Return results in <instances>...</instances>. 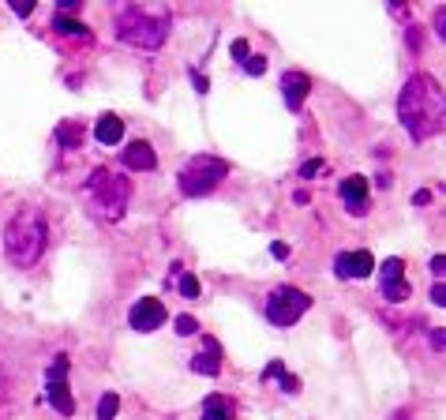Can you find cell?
<instances>
[{
    "label": "cell",
    "mask_w": 446,
    "mask_h": 420,
    "mask_svg": "<svg viewBox=\"0 0 446 420\" xmlns=\"http://www.w3.org/2000/svg\"><path fill=\"white\" fill-rule=\"evenodd\" d=\"M398 116H401L405 131H409L416 143L439 136L442 124H446V94H442V87L431 75H413L409 83L401 87V94H398Z\"/></svg>",
    "instance_id": "cell-1"
},
{
    "label": "cell",
    "mask_w": 446,
    "mask_h": 420,
    "mask_svg": "<svg viewBox=\"0 0 446 420\" xmlns=\"http://www.w3.org/2000/svg\"><path fill=\"white\" fill-rule=\"evenodd\" d=\"M49 244V226L42 218V210H19L11 218V226L4 233V252L16 267H34L38 259L45 255Z\"/></svg>",
    "instance_id": "cell-2"
},
{
    "label": "cell",
    "mask_w": 446,
    "mask_h": 420,
    "mask_svg": "<svg viewBox=\"0 0 446 420\" xmlns=\"http://www.w3.org/2000/svg\"><path fill=\"white\" fill-rule=\"evenodd\" d=\"M83 199L98 218L116 221V218H124V210H128V180L121 173H113V169H94L87 180V188H83Z\"/></svg>",
    "instance_id": "cell-3"
},
{
    "label": "cell",
    "mask_w": 446,
    "mask_h": 420,
    "mask_svg": "<svg viewBox=\"0 0 446 420\" xmlns=\"http://www.w3.org/2000/svg\"><path fill=\"white\" fill-rule=\"evenodd\" d=\"M169 34V19L165 16H150L143 8H124L116 16V38L135 49H157Z\"/></svg>",
    "instance_id": "cell-4"
},
{
    "label": "cell",
    "mask_w": 446,
    "mask_h": 420,
    "mask_svg": "<svg viewBox=\"0 0 446 420\" xmlns=\"http://www.w3.org/2000/svg\"><path fill=\"white\" fill-rule=\"evenodd\" d=\"M229 177V162H221L214 154H195L188 165L180 169V192L188 199H199V195H210L221 180Z\"/></svg>",
    "instance_id": "cell-5"
},
{
    "label": "cell",
    "mask_w": 446,
    "mask_h": 420,
    "mask_svg": "<svg viewBox=\"0 0 446 420\" xmlns=\"http://www.w3.org/2000/svg\"><path fill=\"white\" fill-rule=\"evenodd\" d=\"M308 304H311L308 293H300L293 285H281V289H274L270 300H267V319L274 326H293L300 315L308 311Z\"/></svg>",
    "instance_id": "cell-6"
},
{
    "label": "cell",
    "mask_w": 446,
    "mask_h": 420,
    "mask_svg": "<svg viewBox=\"0 0 446 420\" xmlns=\"http://www.w3.org/2000/svg\"><path fill=\"white\" fill-rule=\"evenodd\" d=\"M169 319V311H165V304L162 300H154V297H143V300H135L131 304V311H128V323H131V331H139V334H150V331H157Z\"/></svg>",
    "instance_id": "cell-7"
},
{
    "label": "cell",
    "mask_w": 446,
    "mask_h": 420,
    "mask_svg": "<svg viewBox=\"0 0 446 420\" xmlns=\"http://www.w3.org/2000/svg\"><path fill=\"white\" fill-rule=\"evenodd\" d=\"M341 203L349 206V214H367V180L364 177H345L341 180Z\"/></svg>",
    "instance_id": "cell-8"
},
{
    "label": "cell",
    "mask_w": 446,
    "mask_h": 420,
    "mask_svg": "<svg viewBox=\"0 0 446 420\" xmlns=\"http://www.w3.org/2000/svg\"><path fill=\"white\" fill-rule=\"evenodd\" d=\"M121 158H124V165H128V169H135V173H150V169L157 165V154H154V147H150L147 139L128 143Z\"/></svg>",
    "instance_id": "cell-9"
},
{
    "label": "cell",
    "mask_w": 446,
    "mask_h": 420,
    "mask_svg": "<svg viewBox=\"0 0 446 420\" xmlns=\"http://www.w3.org/2000/svg\"><path fill=\"white\" fill-rule=\"evenodd\" d=\"M191 372H199V375H218L221 372V346L214 338H203V349L195 353Z\"/></svg>",
    "instance_id": "cell-10"
},
{
    "label": "cell",
    "mask_w": 446,
    "mask_h": 420,
    "mask_svg": "<svg viewBox=\"0 0 446 420\" xmlns=\"http://www.w3.org/2000/svg\"><path fill=\"white\" fill-rule=\"evenodd\" d=\"M281 94H285V105L289 109H300L308 98V75H300V72H285L281 75Z\"/></svg>",
    "instance_id": "cell-11"
},
{
    "label": "cell",
    "mask_w": 446,
    "mask_h": 420,
    "mask_svg": "<svg viewBox=\"0 0 446 420\" xmlns=\"http://www.w3.org/2000/svg\"><path fill=\"white\" fill-rule=\"evenodd\" d=\"M94 139L101 143V147H116V143L124 139V121L121 116H113V113H105L98 116V128H94Z\"/></svg>",
    "instance_id": "cell-12"
},
{
    "label": "cell",
    "mask_w": 446,
    "mask_h": 420,
    "mask_svg": "<svg viewBox=\"0 0 446 420\" xmlns=\"http://www.w3.org/2000/svg\"><path fill=\"white\" fill-rule=\"evenodd\" d=\"M45 398H49V405H52V409H57L60 416H72V413H75V398H72V390H68V383H64V379H49Z\"/></svg>",
    "instance_id": "cell-13"
},
{
    "label": "cell",
    "mask_w": 446,
    "mask_h": 420,
    "mask_svg": "<svg viewBox=\"0 0 446 420\" xmlns=\"http://www.w3.org/2000/svg\"><path fill=\"white\" fill-rule=\"evenodd\" d=\"M199 420H233V402L221 398V394H210V398L203 402Z\"/></svg>",
    "instance_id": "cell-14"
},
{
    "label": "cell",
    "mask_w": 446,
    "mask_h": 420,
    "mask_svg": "<svg viewBox=\"0 0 446 420\" xmlns=\"http://www.w3.org/2000/svg\"><path fill=\"white\" fill-rule=\"evenodd\" d=\"M57 143H60L64 150L83 147V128H79V124H72V121H64V124L57 128Z\"/></svg>",
    "instance_id": "cell-15"
},
{
    "label": "cell",
    "mask_w": 446,
    "mask_h": 420,
    "mask_svg": "<svg viewBox=\"0 0 446 420\" xmlns=\"http://www.w3.org/2000/svg\"><path fill=\"white\" fill-rule=\"evenodd\" d=\"M375 270L372 252H349V278H367Z\"/></svg>",
    "instance_id": "cell-16"
},
{
    "label": "cell",
    "mask_w": 446,
    "mask_h": 420,
    "mask_svg": "<svg viewBox=\"0 0 446 420\" xmlns=\"http://www.w3.org/2000/svg\"><path fill=\"white\" fill-rule=\"evenodd\" d=\"M379 293H383V300H394V304H401V300H409L413 293V285L409 282H379Z\"/></svg>",
    "instance_id": "cell-17"
},
{
    "label": "cell",
    "mask_w": 446,
    "mask_h": 420,
    "mask_svg": "<svg viewBox=\"0 0 446 420\" xmlns=\"http://www.w3.org/2000/svg\"><path fill=\"white\" fill-rule=\"evenodd\" d=\"M52 31H60V34H68V38H90L87 26L75 23V19H68V16H52Z\"/></svg>",
    "instance_id": "cell-18"
},
{
    "label": "cell",
    "mask_w": 446,
    "mask_h": 420,
    "mask_svg": "<svg viewBox=\"0 0 446 420\" xmlns=\"http://www.w3.org/2000/svg\"><path fill=\"white\" fill-rule=\"evenodd\" d=\"M116 409H121V398L109 390V394H101V402H98V420H113Z\"/></svg>",
    "instance_id": "cell-19"
},
{
    "label": "cell",
    "mask_w": 446,
    "mask_h": 420,
    "mask_svg": "<svg viewBox=\"0 0 446 420\" xmlns=\"http://www.w3.org/2000/svg\"><path fill=\"white\" fill-rule=\"evenodd\" d=\"M405 278V262L401 259H386L383 262V282H401Z\"/></svg>",
    "instance_id": "cell-20"
},
{
    "label": "cell",
    "mask_w": 446,
    "mask_h": 420,
    "mask_svg": "<svg viewBox=\"0 0 446 420\" xmlns=\"http://www.w3.org/2000/svg\"><path fill=\"white\" fill-rule=\"evenodd\" d=\"M173 326H177V334H180V338H191V334H199V323H195L191 315H177V323H173Z\"/></svg>",
    "instance_id": "cell-21"
},
{
    "label": "cell",
    "mask_w": 446,
    "mask_h": 420,
    "mask_svg": "<svg viewBox=\"0 0 446 420\" xmlns=\"http://www.w3.org/2000/svg\"><path fill=\"white\" fill-rule=\"evenodd\" d=\"M244 72H247V75H262V72H267V57H259V52H247Z\"/></svg>",
    "instance_id": "cell-22"
},
{
    "label": "cell",
    "mask_w": 446,
    "mask_h": 420,
    "mask_svg": "<svg viewBox=\"0 0 446 420\" xmlns=\"http://www.w3.org/2000/svg\"><path fill=\"white\" fill-rule=\"evenodd\" d=\"M180 293L188 297V300H195V297H199V278H195V274H184V278H180Z\"/></svg>",
    "instance_id": "cell-23"
},
{
    "label": "cell",
    "mask_w": 446,
    "mask_h": 420,
    "mask_svg": "<svg viewBox=\"0 0 446 420\" xmlns=\"http://www.w3.org/2000/svg\"><path fill=\"white\" fill-rule=\"evenodd\" d=\"M285 375V364L281 360H270L267 368H262V379H281Z\"/></svg>",
    "instance_id": "cell-24"
},
{
    "label": "cell",
    "mask_w": 446,
    "mask_h": 420,
    "mask_svg": "<svg viewBox=\"0 0 446 420\" xmlns=\"http://www.w3.org/2000/svg\"><path fill=\"white\" fill-rule=\"evenodd\" d=\"M68 375V357H57V364L49 368V379H64Z\"/></svg>",
    "instance_id": "cell-25"
},
{
    "label": "cell",
    "mask_w": 446,
    "mask_h": 420,
    "mask_svg": "<svg viewBox=\"0 0 446 420\" xmlns=\"http://www.w3.org/2000/svg\"><path fill=\"white\" fill-rule=\"evenodd\" d=\"M334 270H338V278H349V252H341L334 259Z\"/></svg>",
    "instance_id": "cell-26"
},
{
    "label": "cell",
    "mask_w": 446,
    "mask_h": 420,
    "mask_svg": "<svg viewBox=\"0 0 446 420\" xmlns=\"http://www.w3.org/2000/svg\"><path fill=\"white\" fill-rule=\"evenodd\" d=\"M281 390H285V394H296V390H300V379L285 372V375H281Z\"/></svg>",
    "instance_id": "cell-27"
},
{
    "label": "cell",
    "mask_w": 446,
    "mask_h": 420,
    "mask_svg": "<svg viewBox=\"0 0 446 420\" xmlns=\"http://www.w3.org/2000/svg\"><path fill=\"white\" fill-rule=\"evenodd\" d=\"M229 52H233V57H236V60H247V42H244V38H236V42H233V49H229Z\"/></svg>",
    "instance_id": "cell-28"
},
{
    "label": "cell",
    "mask_w": 446,
    "mask_h": 420,
    "mask_svg": "<svg viewBox=\"0 0 446 420\" xmlns=\"http://www.w3.org/2000/svg\"><path fill=\"white\" fill-rule=\"evenodd\" d=\"M319 169H323V162H319V158H311V162H304V169H300V177H315Z\"/></svg>",
    "instance_id": "cell-29"
},
{
    "label": "cell",
    "mask_w": 446,
    "mask_h": 420,
    "mask_svg": "<svg viewBox=\"0 0 446 420\" xmlns=\"http://www.w3.org/2000/svg\"><path fill=\"white\" fill-rule=\"evenodd\" d=\"M435 34H439V38H446V8H439V11H435Z\"/></svg>",
    "instance_id": "cell-30"
},
{
    "label": "cell",
    "mask_w": 446,
    "mask_h": 420,
    "mask_svg": "<svg viewBox=\"0 0 446 420\" xmlns=\"http://www.w3.org/2000/svg\"><path fill=\"white\" fill-rule=\"evenodd\" d=\"M11 11H16V16H30L34 4H30V0H16V4H11Z\"/></svg>",
    "instance_id": "cell-31"
},
{
    "label": "cell",
    "mask_w": 446,
    "mask_h": 420,
    "mask_svg": "<svg viewBox=\"0 0 446 420\" xmlns=\"http://www.w3.org/2000/svg\"><path fill=\"white\" fill-rule=\"evenodd\" d=\"M431 274H435V278H442V274H446V259H442V255L431 259Z\"/></svg>",
    "instance_id": "cell-32"
},
{
    "label": "cell",
    "mask_w": 446,
    "mask_h": 420,
    "mask_svg": "<svg viewBox=\"0 0 446 420\" xmlns=\"http://www.w3.org/2000/svg\"><path fill=\"white\" fill-rule=\"evenodd\" d=\"M270 255H274V259H289V244H281V241L270 244Z\"/></svg>",
    "instance_id": "cell-33"
},
{
    "label": "cell",
    "mask_w": 446,
    "mask_h": 420,
    "mask_svg": "<svg viewBox=\"0 0 446 420\" xmlns=\"http://www.w3.org/2000/svg\"><path fill=\"white\" fill-rule=\"evenodd\" d=\"M431 304H446V285H435V289H431Z\"/></svg>",
    "instance_id": "cell-34"
},
{
    "label": "cell",
    "mask_w": 446,
    "mask_h": 420,
    "mask_svg": "<svg viewBox=\"0 0 446 420\" xmlns=\"http://www.w3.org/2000/svg\"><path fill=\"white\" fill-rule=\"evenodd\" d=\"M191 83H195V90H199V94H206V75H199V72H191Z\"/></svg>",
    "instance_id": "cell-35"
},
{
    "label": "cell",
    "mask_w": 446,
    "mask_h": 420,
    "mask_svg": "<svg viewBox=\"0 0 446 420\" xmlns=\"http://www.w3.org/2000/svg\"><path fill=\"white\" fill-rule=\"evenodd\" d=\"M446 346V334L442 331H431V349H442Z\"/></svg>",
    "instance_id": "cell-36"
},
{
    "label": "cell",
    "mask_w": 446,
    "mask_h": 420,
    "mask_svg": "<svg viewBox=\"0 0 446 420\" xmlns=\"http://www.w3.org/2000/svg\"><path fill=\"white\" fill-rule=\"evenodd\" d=\"M413 203H416V206H428V203H431V192H416Z\"/></svg>",
    "instance_id": "cell-37"
}]
</instances>
